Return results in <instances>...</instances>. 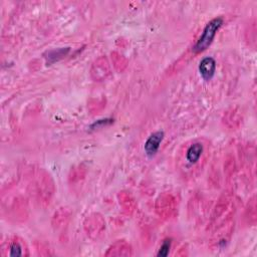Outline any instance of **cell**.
<instances>
[{"instance_id":"3957f363","label":"cell","mask_w":257,"mask_h":257,"mask_svg":"<svg viewBox=\"0 0 257 257\" xmlns=\"http://www.w3.org/2000/svg\"><path fill=\"white\" fill-rule=\"evenodd\" d=\"M216 70V63L212 58H205L200 62L199 71L202 78L206 81H209L213 78Z\"/></svg>"},{"instance_id":"277c9868","label":"cell","mask_w":257,"mask_h":257,"mask_svg":"<svg viewBox=\"0 0 257 257\" xmlns=\"http://www.w3.org/2000/svg\"><path fill=\"white\" fill-rule=\"evenodd\" d=\"M203 152H204V146L201 143L199 142L193 143L186 151V156H185L186 161L190 165L196 164L200 160Z\"/></svg>"},{"instance_id":"7a4b0ae2","label":"cell","mask_w":257,"mask_h":257,"mask_svg":"<svg viewBox=\"0 0 257 257\" xmlns=\"http://www.w3.org/2000/svg\"><path fill=\"white\" fill-rule=\"evenodd\" d=\"M164 139V132L158 131L153 133L145 143V151L147 155L152 157L155 155Z\"/></svg>"},{"instance_id":"8992f818","label":"cell","mask_w":257,"mask_h":257,"mask_svg":"<svg viewBox=\"0 0 257 257\" xmlns=\"http://www.w3.org/2000/svg\"><path fill=\"white\" fill-rule=\"evenodd\" d=\"M170 247H171V240L170 239L165 240L158 252V256H167L170 251Z\"/></svg>"},{"instance_id":"6da1fadb","label":"cell","mask_w":257,"mask_h":257,"mask_svg":"<svg viewBox=\"0 0 257 257\" xmlns=\"http://www.w3.org/2000/svg\"><path fill=\"white\" fill-rule=\"evenodd\" d=\"M223 23V20L221 17H217L212 19L206 27H205L201 36L197 40L194 50L195 53H201V51L206 49L213 41L218 30L221 28V25Z\"/></svg>"},{"instance_id":"5b68a950","label":"cell","mask_w":257,"mask_h":257,"mask_svg":"<svg viewBox=\"0 0 257 257\" xmlns=\"http://www.w3.org/2000/svg\"><path fill=\"white\" fill-rule=\"evenodd\" d=\"M9 252L8 255L9 256H22L23 255V247L20 241L14 240L9 244Z\"/></svg>"}]
</instances>
